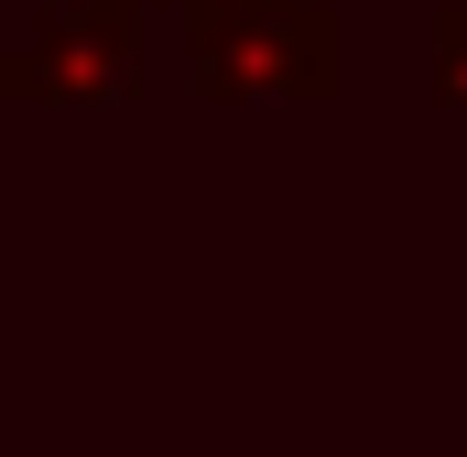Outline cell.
<instances>
[{
  "label": "cell",
  "mask_w": 467,
  "mask_h": 457,
  "mask_svg": "<svg viewBox=\"0 0 467 457\" xmlns=\"http://www.w3.org/2000/svg\"><path fill=\"white\" fill-rule=\"evenodd\" d=\"M207 99H327V11L316 0H185Z\"/></svg>",
  "instance_id": "1"
},
{
  "label": "cell",
  "mask_w": 467,
  "mask_h": 457,
  "mask_svg": "<svg viewBox=\"0 0 467 457\" xmlns=\"http://www.w3.org/2000/svg\"><path fill=\"white\" fill-rule=\"evenodd\" d=\"M0 99H141L130 0H55V22L22 55H0Z\"/></svg>",
  "instance_id": "2"
}]
</instances>
